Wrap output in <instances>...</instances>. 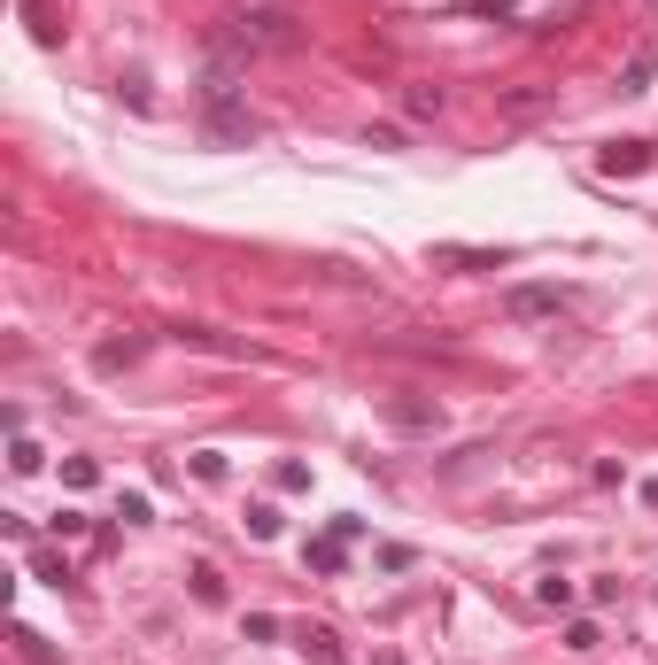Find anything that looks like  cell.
Instances as JSON below:
<instances>
[{
    "instance_id": "obj_13",
    "label": "cell",
    "mask_w": 658,
    "mask_h": 665,
    "mask_svg": "<svg viewBox=\"0 0 658 665\" xmlns=\"http://www.w3.org/2000/svg\"><path fill=\"white\" fill-rule=\"evenodd\" d=\"M140 348H148V341H109L93 364H101V372H124V364H140Z\"/></svg>"
},
{
    "instance_id": "obj_20",
    "label": "cell",
    "mask_w": 658,
    "mask_h": 665,
    "mask_svg": "<svg viewBox=\"0 0 658 665\" xmlns=\"http://www.w3.org/2000/svg\"><path fill=\"white\" fill-rule=\"evenodd\" d=\"M186 472H194V480H225V457H217V449H194V457H186Z\"/></svg>"
},
{
    "instance_id": "obj_11",
    "label": "cell",
    "mask_w": 658,
    "mask_h": 665,
    "mask_svg": "<svg viewBox=\"0 0 658 665\" xmlns=\"http://www.w3.org/2000/svg\"><path fill=\"white\" fill-rule=\"evenodd\" d=\"M16 650H24V665H55V642L39 635V627H16Z\"/></svg>"
},
{
    "instance_id": "obj_19",
    "label": "cell",
    "mask_w": 658,
    "mask_h": 665,
    "mask_svg": "<svg viewBox=\"0 0 658 665\" xmlns=\"http://www.w3.org/2000/svg\"><path fill=\"white\" fill-rule=\"evenodd\" d=\"M240 635H248V642H279V619H271V611H248V619H240Z\"/></svg>"
},
{
    "instance_id": "obj_3",
    "label": "cell",
    "mask_w": 658,
    "mask_h": 665,
    "mask_svg": "<svg viewBox=\"0 0 658 665\" xmlns=\"http://www.w3.org/2000/svg\"><path fill=\"white\" fill-rule=\"evenodd\" d=\"M651 163H658L651 140H604V147H597V171H604V178H643Z\"/></svg>"
},
{
    "instance_id": "obj_14",
    "label": "cell",
    "mask_w": 658,
    "mask_h": 665,
    "mask_svg": "<svg viewBox=\"0 0 658 665\" xmlns=\"http://www.w3.org/2000/svg\"><path fill=\"white\" fill-rule=\"evenodd\" d=\"M194 604H225V573L217 565H194Z\"/></svg>"
},
{
    "instance_id": "obj_12",
    "label": "cell",
    "mask_w": 658,
    "mask_h": 665,
    "mask_svg": "<svg viewBox=\"0 0 658 665\" xmlns=\"http://www.w3.org/2000/svg\"><path fill=\"white\" fill-rule=\"evenodd\" d=\"M403 116H419V124H426V116H442V86H411V93H403Z\"/></svg>"
},
{
    "instance_id": "obj_22",
    "label": "cell",
    "mask_w": 658,
    "mask_h": 665,
    "mask_svg": "<svg viewBox=\"0 0 658 665\" xmlns=\"http://www.w3.org/2000/svg\"><path fill=\"white\" fill-rule=\"evenodd\" d=\"M566 642H573V650H597L604 635H597V619H573V627H566Z\"/></svg>"
},
{
    "instance_id": "obj_9",
    "label": "cell",
    "mask_w": 658,
    "mask_h": 665,
    "mask_svg": "<svg viewBox=\"0 0 658 665\" xmlns=\"http://www.w3.org/2000/svg\"><path fill=\"white\" fill-rule=\"evenodd\" d=\"M295 650H302L310 665H341V642H333V627H302Z\"/></svg>"
},
{
    "instance_id": "obj_15",
    "label": "cell",
    "mask_w": 658,
    "mask_h": 665,
    "mask_svg": "<svg viewBox=\"0 0 658 665\" xmlns=\"http://www.w3.org/2000/svg\"><path fill=\"white\" fill-rule=\"evenodd\" d=\"M8 464H16V472H39L47 457H39V441H31V434H8Z\"/></svg>"
},
{
    "instance_id": "obj_18",
    "label": "cell",
    "mask_w": 658,
    "mask_h": 665,
    "mask_svg": "<svg viewBox=\"0 0 658 665\" xmlns=\"http://www.w3.org/2000/svg\"><path fill=\"white\" fill-rule=\"evenodd\" d=\"M535 596H542V604H550V611H566V604H573V580L542 573V580H535Z\"/></svg>"
},
{
    "instance_id": "obj_10",
    "label": "cell",
    "mask_w": 658,
    "mask_h": 665,
    "mask_svg": "<svg viewBox=\"0 0 658 665\" xmlns=\"http://www.w3.org/2000/svg\"><path fill=\"white\" fill-rule=\"evenodd\" d=\"M434 263H449V271H504V256H488V248H434Z\"/></svg>"
},
{
    "instance_id": "obj_24",
    "label": "cell",
    "mask_w": 658,
    "mask_h": 665,
    "mask_svg": "<svg viewBox=\"0 0 658 665\" xmlns=\"http://www.w3.org/2000/svg\"><path fill=\"white\" fill-rule=\"evenodd\" d=\"M643 503H651V511H658V480H643Z\"/></svg>"
},
{
    "instance_id": "obj_5",
    "label": "cell",
    "mask_w": 658,
    "mask_h": 665,
    "mask_svg": "<svg viewBox=\"0 0 658 665\" xmlns=\"http://www.w3.org/2000/svg\"><path fill=\"white\" fill-rule=\"evenodd\" d=\"M388 426H403V434H434V426H442V403H411V395H395Z\"/></svg>"
},
{
    "instance_id": "obj_2",
    "label": "cell",
    "mask_w": 658,
    "mask_h": 665,
    "mask_svg": "<svg viewBox=\"0 0 658 665\" xmlns=\"http://www.w3.org/2000/svg\"><path fill=\"white\" fill-rule=\"evenodd\" d=\"M202 132H210V147H248L256 140V109H248V93L233 86V70H217L210 86H202Z\"/></svg>"
},
{
    "instance_id": "obj_17",
    "label": "cell",
    "mask_w": 658,
    "mask_h": 665,
    "mask_svg": "<svg viewBox=\"0 0 658 665\" xmlns=\"http://www.w3.org/2000/svg\"><path fill=\"white\" fill-rule=\"evenodd\" d=\"M271 488H279V495H302V488H310V464H295V457H287L279 472H271Z\"/></svg>"
},
{
    "instance_id": "obj_23",
    "label": "cell",
    "mask_w": 658,
    "mask_h": 665,
    "mask_svg": "<svg viewBox=\"0 0 658 665\" xmlns=\"http://www.w3.org/2000/svg\"><path fill=\"white\" fill-rule=\"evenodd\" d=\"M31 573H39V580H55V588L70 580V573H62V557H55V550H39V557H31Z\"/></svg>"
},
{
    "instance_id": "obj_6",
    "label": "cell",
    "mask_w": 658,
    "mask_h": 665,
    "mask_svg": "<svg viewBox=\"0 0 658 665\" xmlns=\"http://www.w3.org/2000/svg\"><path fill=\"white\" fill-rule=\"evenodd\" d=\"M651 78H658V39H643V47L620 62V93H651Z\"/></svg>"
},
{
    "instance_id": "obj_25",
    "label": "cell",
    "mask_w": 658,
    "mask_h": 665,
    "mask_svg": "<svg viewBox=\"0 0 658 665\" xmlns=\"http://www.w3.org/2000/svg\"><path fill=\"white\" fill-rule=\"evenodd\" d=\"M651 8H658V0H651Z\"/></svg>"
},
{
    "instance_id": "obj_8",
    "label": "cell",
    "mask_w": 658,
    "mask_h": 665,
    "mask_svg": "<svg viewBox=\"0 0 658 665\" xmlns=\"http://www.w3.org/2000/svg\"><path fill=\"white\" fill-rule=\"evenodd\" d=\"M24 24H31L39 47H62V8H55V0H24Z\"/></svg>"
},
{
    "instance_id": "obj_16",
    "label": "cell",
    "mask_w": 658,
    "mask_h": 665,
    "mask_svg": "<svg viewBox=\"0 0 658 665\" xmlns=\"http://www.w3.org/2000/svg\"><path fill=\"white\" fill-rule=\"evenodd\" d=\"M93 480H101L93 457H62V488H93Z\"/></svg>"
},
{
    "instance_id": "obj_4",
    "label": "cell",
    "mask_w": 658,
    "mask_h": 665,
    "mask_svg": "<svg viewBox=\"0 0 658 665\" xmlns=\"http://www.w3.org/2000/svg\"><path fill=\"white\" fill-rule=\"evenodd\" d=\"M558 302H566L558 287H511L504 294V318L511 325H535V318H558Z\"/></svg>"
},
{
    "instance_id": "obj_21",
    "label": "cell",
    "mask_w": 658,
    "mask_h": 665,
    "mask_svg": "<svg viewBox=\"0 0 658 665\" xmlns=\"http://www.w3.org/2000/svg\"><path fill=\"white\" fill-rule=\"evenodd\" d=\"M248 534H256V542H271V534H279V511H271V503H248Z\"/></svg>"
},
{
    "instance_id": "obj_1",
    "label": "cell",
    "mask_w": 658,
    "mask_h": 665,
    "mask_svg": "<svg viewBox=\"0 0 658 665\" xmlns=\"http://www.w3.org/2000/svg\"><path fill=\"white\" fill-rule=\"evenodd\" d=\"M310 24H302L287 0H233L217 16V55L225 62H248V55H295Z\"/></svg>"
},
{
    "instance_id": "obj_7",
    "label": "cell",
    "mask_w": 658,
    "mask_h": 665,
    "mask_svg": "<svg viewBox=\"0 0 658 665\" xmlns=\"http://www.w3.org/2000/svg\"><path fill=\"white\" fill-rule=\"evenodd\" d=\"M349 565V542L341 534H318V542H302V573H341Z\"/></svg>"
}]
</instances>
